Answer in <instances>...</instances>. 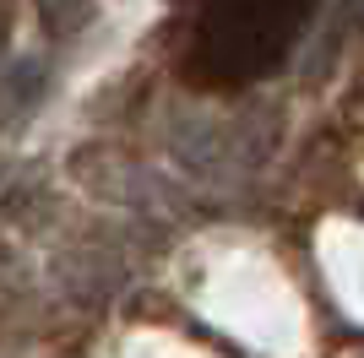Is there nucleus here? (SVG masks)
I'll return each instance as SVG.
<instances>
[{
    "mask_svg": "<svg viewBox=\"0 0 364 358\" xmlns=\"http://www.w3.org/2000/svg\"><path fill=\"white\" fill-rule=\"evenodd\" d=\"M316 0H191L185 71L207 87H245L272 76L310 28Z\"/></svg>",
    "mask_w": 364,
    "mask_h": 358,
    "instance_id": "nucleus-1",
    "label": "nucleus"
}]
</instances>
